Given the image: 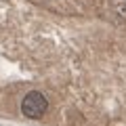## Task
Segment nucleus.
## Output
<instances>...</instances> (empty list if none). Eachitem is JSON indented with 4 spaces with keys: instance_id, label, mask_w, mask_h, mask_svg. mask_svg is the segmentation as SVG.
Listing matches in <instances>:
<instances>
[{
    "instance_id": "nucleus-2",
    "label": "nucleus",
    "mask_w": 126,
    "mask_h": 126,
    "mask_svg": "<svg viewBox=\"0 0 126 126\" xmlns=\"http://www.w3.org/2000/svg\"><path fill=\"white\" fill-rule=\"evenodd\" d=\"M111 11L122 23H126V0H111Z\"/></svg>"
},
{
    "instance_id": "nucleus-1",
    "label": "nucleus",
    "mask_w": 126,
    "mask_h": 126,
    "mask_svg": "<svg viewBox=\"0 0 126 126\" xmlns=\"http://www.w3.org/2000/svg\"><path fill=\"white\" fill-rule=\"evenodd\" d=\"M46 109H48V101H46V97L42 93H38V90L27 93L25 97H23V101H21V111H23V116L30 118V120L42 118L46 113Z\"/></svg>"
}]
</instances>
